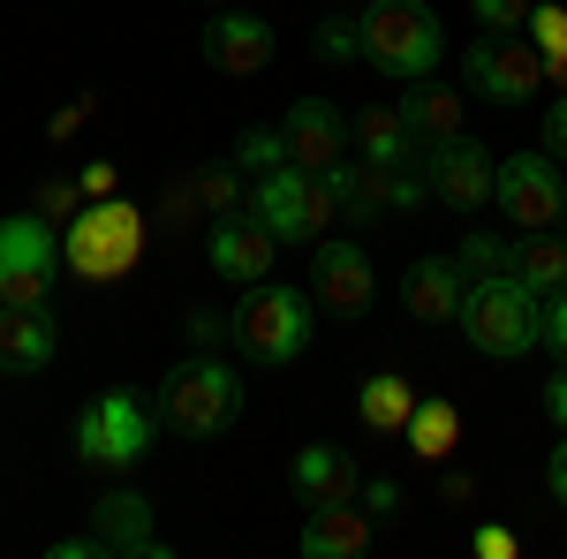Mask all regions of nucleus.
Returning a JSON list of instances; mask_svg holds the SVG:
<instances>
[{
  "label": "nucleus",
  "mask_w": 567,
  "mask_h": 559,
  "mask_svg": "<svg viewBox=\"0 0 567 559\" xmlns=\"http://www.w3.org/2000/svg\"><path fill=\"white\" fill-rule=\"evenodd\" d=\"M454 325L470 333L477 355L515 363V355H529V348H545V296L523 288L515 272H484V280L462 288V318H454Z\"/></svg>",
  "instance_id": "f257e3e1"
},
{
  "label": "nucleus",
  "mask_w": 567,
  "mask_h": 559,
  "mask_svg": "<svg viewBox=\"0 0 567 559\" xmlns=\"http://www.w3.org/2000/svg\"><path fill=\"white\" fill-rule=\"evenodd\" d=\"M355 31H363V61L371 69H386L401 84H416V76H439V15L424 0H371L363 15H355Z\"/></svg>",
  "instance_id": "f03ea898"
},
{
  "label": "nucleus",
  "mask_w": 567,
  "mask_h": 559,
  "mask_svg": "<svg viewBox=\"0 0 567 559\" xmlns=\"http://www.w3.org/2000/svg\"><path fill=\"white\" fill-rule=\"evenodd\" d=\"M144 258V213L130 197H91L76 205V227L61 235V265L76 280H122Z\"/></svg>",
  "instance_id": "7ed1b4c3"
},
{
  "label": "nucleus",
  "mask_w": 567,
  "mask_h": 559,
  "mask_svg": "<svg viewBox=\"0 0 567 559\" xmlns=\"http://www.w3.org/2000/svg\"><path fill=\"white\" fill-rule=\"evenodd\" d=\"M159 416L182 438H213V431H227L243 416V379L227 363H213V355H189V363H175L159 379Z\"/></svg>",
  "instance_id": "20e7f679"
},
{
  "label": "nucleus",
  "mask_w": 567,
  "mask_h": 559,
  "mask_svg": "<svg viewBox=\"0 0 567 559\" xmlns=\"http://www.w3.org/2000/svg\"><path fill=\"white\" fill-rule=\"evenodd\" d=\"M310 310L318 302L303 288H280V280H258L243 310H235V348L250 355V363H296L310 348Z\"/></svg>",
  "instance_id": "39448f33"
},
{
  "label": "nucleus",
  "mask_w": 567,
  "mask_h": 559,
  "mask_svg": "<svg viewBox=\"0 0 567 559\" xmlns=\"http://www.w3.org/2000/svg\"><path fill=\"white\" fill-rule=\"evenodd\" d=\"M243 213L258 219V227H272L280 242H318L326 219H341V205H333V182H326V174L272 167V174L250 182V205H243Z\"/></svg>",
  "instance_id": "423d86ee"
},
{
  "label": "nucleus",
  "mask_w": 567,
  "mask_h": 559,
  "mask_svg": "<svg viewBox=\"0 0 567 559\" xmlns=\"http://www.w3.org/2000/svg\"><path fill=\"white\" fill-rule=\"evenodd\" d=\"M61 272V235L45 213L0 219V310H39Z\"/></svg>",
  "instance_id": "0eeeda50"
},
{
  "label": "nucleus",
  "mask_w": 567,
  "mask_h": 559,
  "mask_svg": "<svg viewBox=\"0 0 567 559\" xmlns=\"http://www.w3.org/2000/svg\"><path fill=\"white\" fill-rule=\"evenodd\" d=\"M462 76H470L484 99H499V106H523V99H537V84L553 76V61L537 53L529 31H484V39L462 53Z\"/></svg>",
  "instance_id": "6e6552de"
},
{
  "label": "nucleus",
  "mask_w": 567,
  "mask_h": 559,
  "mask_svg": "<svg viewBox=\"0 0 567 559\" xmlns=\"http://www.w3.org/2000/svg\"><path fill=\"white\" fill-rule=\"evenodd\" d=\"M144 446H152V416H144V401L136 393H99L84 401V416H76V454H84L91 469H130L144 462Z\"/></svg>",
  "instance_id": "1a4fd4ad"
},
{
  "label": "nucleus",
  "mask_w": 567,
  "mask_h": 559,
  "mask_svg": "<svg viewBox=\"0 0 567 559\" xmlns=\"http://www.w3.org/2000/svg\"><path fill=\"white\" fill-rule=\"evenodd\" d=\"M492 205L507 213V227L537 235V227H553V219L567 213V182H560V167H553L545 152H515L507 167L492 174Z\"/></svg>",
  "instance_id": "9d476101"
},
{
  "label": "nucleus",
  "mask_w": 567,
  "mask_h": 559,
  "mask_svg": "<svg viewBox=\"0 0 567 559\" xmlns=\"http://www.w3.org/2000/svg\"><path fill=\"white\" fill-rule=\"evenodd\" d=\"M326 182H333V205H341V219H379V213H416L424 197H432V182L409 167H371V159H341V167H326Z\"/></svg>",
  "instance_id": "9b49d317"
},
{
  "label": "nucleus",
  "mask_w": 567,
  "mask_h": 559,
  "mask_svg": "<svg viewBox=\"0 0 567 559\" xmlns=\"http://www.w3.org/2000/svg\"><path fill=\"white\" fill-rule=\"evenodd\" d=\"M492 174H499V159H492L484 144L446 136V144H432L424 182H432V197L446 205V213H484V205H492Z\"/></svg>",
  "instance_id": "f8f14e48"
},
{
  "label": "nucleus",
  "mask_w": 567,
  "mask_h": 559,
  "mask_svg": "<svg viewBox=\"0 0 567 559\" xmlns=\"http://www.w3.org/2000/svg\"><path fill=\"white\" fill-rule=\"evenodd\" d=\"M371 296H379L371 258L355 242H318V258H310V302H326L333 318H363Z\"/></svg>",
  "instance_id": "ddd939ff"
},
{
  "label": "nucleus",
  "mask_w": 567,
  "mask_h": 559,
  "mask_svg": "<svg viewBox=\"0 0 567 559\" xmlns=\"http://www.w3.org/2000/svg\"><path fill=\"white\" fill-rule=\"evenodd\" d=\"M280 136H288V167H303V174L341 167V152H349V122H341L326 99H296L288 122H280Z\"/></svg>",
  "instance_id": "4468645a"
},
{
  "label": "nucleus",
  "mask_w": 567,
  "mask_h": 559,
  "mask_svg": "<svg viewBox=\"0 0 567 559\" xmlns=\"http://www.w3.org/2000/svg\"><path fill=\"white\" fill-rule=\"evenodd\" d=\"M272 250H280V235H272V227H258L250 213L213 219V272H219V280H243V288H258L265 272H272Z\"/></svg>",
  "instance_id": "2eb2a0df"
},
{
  "label": "nucleus",
  "mask_w": 567,
  "mask_h": 559,
  "mask_svg": "<svg viewBox=\"0 0 567 559\" xmlns=\"http://www.w3.org/2000/svg\"><path fill=\"white\" fill-rule=\"evenodd\" d=\"M205 61H213L219 76H258L265 61H272V23L265 15H243V8H227L205 23Z\"/></svg>",
  "instance_id": "dca6fc26"
},
{
  "label": "nucleus",
  "mask_w": 567,
  "mask_h": 559,
  "mask_svg": "<svg viewBox=\"0 0 567 559\" xmlns=\"http://www.w3.org/2000/svg\"><path fill=\"white\" fill-rule=\"evenodd\" d=\"M288 484H296V499H303V507H341V499L363 491V469H355L349 446H303V454H296V469H288Z\"/></svg>",
  "instance_id": "f3484780"
},
{
  "label": "nucleus",
  "mask_w": 567,
  "mask_h": 559,
  "mask_svg": "<svg viewBox=\"0 0 567 559\" xmlns=\"http://www.w3.org/2000/svg\"><path fill=\"white\" fill-rule=\"evenodd\" d=\"M371 507L363 499H341V507H310L303 521V559H363L371 552Z\"/></svg>",
  "instance_id": "a211bd4d"
},
{
  "label": "nucleus",
  "mask_w": 567,
  "mask_h": 559,
  "mask_svg": "<svg viewBox=\"0 0 567 559\" xmlns=\"http://www.w3.org/2000/svg\"><path fill=\"white\" fill-rule=\"evenodd\" d=\"M53 348H61V325H53V310H0V371L8 379H31L53 363Z\"/></svg>",
  "instance_id": "6ab92c4d"
},
{
  "label": "nucleus",
  "mask_w": 567,
  "mask_h": 559,
  "mask_svg": "<svg viewBox=\"0 0 567 559\" xmlns=\"http://www.w3.org/2000/svg\"><path fill=\"white\" fill-rule=\"evenodd\" d=\"M462 265L454 258H416L409 265V280H401V302H409V318L416 325H446V318H462Z\"/></svg>",
  "instance_id": "aec40b11"
},
{
  "label": "nucleus",
  "mask_w": 567,
  "mask_h": 559,
  "mask_svg": "<svg viewBox=\"0 0 567 559\" xmlns=\"http://www.w3.org/2000/svg\"><path fill=\"white\" fill-rule=\"evenodd\" d=\"M91 537H99L106 552H167V545H152V507H144L136 491H106V499L91 507Z\"/></svg>",
  "instance_id": "412c9836"
},
{
  "label": "nucleus",
  "mask_w": 567,
  "mask_h": 559,
  "mask_svg": "<svg viewBox=\"0 0 567 559\" xmlns=\"http://www.w3.org/2000/svg\"><path fill=\"white\" fill-rule=\"evenodd\" d=\"M401 122H409V136H416V144H446V136H462V91L416 76V84H409V99H401Z\"/></svg>",
  "instance_id": "4be33fe9"
},
{
  "label": "nucleus",
  "mask_w": 567,
  "mask_h": 559,
  "mask_svg": "<svg viewBox=\"0 0 567 559\" xmlns=\"http://www.w3.org/2000/svg\"><path fill=\"white\" fill-rule=\"evenodd\" d=\"M507 272H515L523 288H537V296H560L567 288V242L537 227V235H523V242L507 250Z\"/></svg>",
  "instance_id": "5701e85b"
},
{
  "label": "nucleus",
  "mask_w": 567,
  "mask_h": 559,
  "mask_svg": "<svg viewBox=\"0 0 567 559\" xmlns=\"http://www.w3.org/2000/svg\"><path fill=\"white\" fill-rule=\"evenodd\" d=\"M355 416H363V431H409V416H416V386L393 379V371H379V379H363V393H355Z\"/></svg>",
  "instance_id": "b1692460"
},
{
  "label": "nucleus",
  "mask_w": 567,
  "mask_h": 559,
  "mask_svg": "<svg viewBox=\"0 0 567 559\" xmlns=\"http://www.w3.org/2000/svg\"><path fill=\"white\" fill-rule=\"evenodd\" d=\"M409 454L416 462H446L454 454V438H462V416H454V401H416V416H409Z\"/></svg>",
  "instance_id": "393cba45"
},
{
  "label": "nucleus",
  "mask_w": 567,
  "mask_h": 559,
  "mask_svg": "<svg viewBox=\"0 0 567 559\" xmlns=\"http://www.w3.org/2000/svg\"><path fill=\"white\" fill-rule=\"evenodd\" d=\"M355 144H363L371 167H401L416 136H409V122H401V106H371V114L355 122Z\"/></svg>",
  "instance_id": "a878e982"
},
{
  "label": "nucleus",
  "mask_w": 567,
  "mask_h": 559,
  "mask_svg": "<svg viewBox=\"0 0 567 559\" xmlns=\"http://www.w3.org/2000/svg\"><path fill=\"white\" fill-rule=\"evenodd\" d=\"M189 197H197L213 219H227V213H243V205H250V197H243V182H235V167H205L197 182H189Z\"/></svg>",
  "instance_id": "bb28decb"
},
{
  "label": "nucleus",
  "mask_w": 567,
  "mask_h": 559,
  "mask_svg": "<svg viewBox=\"0 0 567 559\" xmlns=\"http://www.w3.org/2000/svg\"><path fill=\"white\" fill-rule=\"evenodd\" d=\"M235 167H243V174L288 167V136H280V130H243V136H235Z\"/></svg>",
  "instance_id": "cd10ccee"
},
{
  "label": "nucleus",
  "mask_w": 567,
  "mask_h": 559,
  "mask_svg": "<svg viewBox=\"0 0 567 559\" xmlns=\"http://www.w3.org/2000/svg\"><path fill=\"white\" fill-rule=\"evenodd\" d=\"M310 45H318V61H363V31H355V15H326V23L310 31Z\"/></svg>",
  "instance_id": "c85d7f7f"
},
{
  "label": "nucleus",
  "mask_w": 567,
  "mask_h": 559,
  "mask_svg": "<svg viewBox=\"0 0 567 559\" xmlns=\"http://www.w3.org/2000/svg\"><path fill=\"white\" fill-rule=\"evenodd\" d=\"M529 39L553 69H567V8H529Z\"/></svg>",
  "instance_id": "c756f323"
},
{
  "label": "nucleus",
  "mask_w": 567,
  "mask_h": 559,
  "mask_svg": "<svg viewBox=\"0 0 567 559\" xmlns=\"http://www.w3.org/2000/svg\"><path fill=\"white\" fill-rule=\"evenodd\" d=\"M507 250H515V242H499V235H470V242H462V280H484V272H507Z\"/></svg>",
  "instance_id": "7c9ffc66"
},
{
  "label": "nucleus",
  "mask_w": 567,
  "mask_h": 559,
  "mask_svg": "<svg viewBox=\"0 0 567 559\" xmlns=\"http://www.w3.org/2000/svg\"><path fill=\"white\" fill-rule=\"evenodd\" d=\"M484 31H529V0H470Z\"/></svg>",
  "instance_id": "2f4dec72"
},
{
  "label": "nucleus",
  "mask_w": 567,
  "mask_h": 559,
  "mask_svg": "<svg viewBox=\"0 0 567 559\" xmlns=\"http://www.w3.org/2000/svg\"><path fill=\"white\" fill-rule=\"evenodd\" d=\"M76 205H84V182H45V189H39V213H45V219L76 213Z\"/></svg>",
  "instance_id": "473e14b6"
},
{
  "label": "nucleus",
  "mask_w": 567,
  "mask_h": 559,
  "mask_svg": "<svg viewBox=\"0 0 567 559\" xmlns=\"http://www.w3.org/2000/svg\"><path fill=\"white\" fill-rule=\"evenodd\" d=\"M545 348L567 363V288H560V296H545Z\"/></svg>",
  "instance_id": "72a5a7b5"
},
{
  "label": "nucleus",
  "mask_w": 567,
  "mask_h": 559,
  "mask_svg": "<svg viewBox=\"0 0 567 559\" xmlns=\"http://www.w3.org/2000/svg\"><path fill=\"white\" fill-rule=\"evenodd\" d=\"M189 341H197V348L235 341V318H219V310H197V318H189Z\"/></svg>",
  "instance_id": "f704fd0d"
},
{
  "label": "nucleus",
  "mask_w": 567,
  "mask_h": 559,
  "mask_svg": "<svg viewBox=\"0 0 567 559\" xmlns=\"http://www.w3.org/2000/svg\"><path fill=\"white\" fill-rule=\"evenodd\" d=\"M355 499H363L371 515H393V507H401V484H393V476H371V484H363Z\"/></svg>",
  "instance_id": "c9c22d12"
},
{
  "label": "nucleus",
  "mask_w": 567,
  "mask_h": 559,
  "mask_svg": "<svg viewBox=\"0 0 567 559\" xmlns=\"http://www.w3.org/2000/svg\"><path fill=\"white\" fill-rule=\"evenodd\" d=\"M470 545H477L484 559H515V537H507L499 521H484V529H477V537H470Z\"/></svg>",
  "instance_id": "e433bc0d"
},
{
  "label": "nucleus",
  "mask_w": 567,
  "mask_h": 559,
  "mask_svg": "<svg viewBox=\"0 0 567 559\" xmlns=\"http://www.w3.org/2000/svg\"><path fill=\"white\" fill-rule=\"evenodd\" d=\"M545 416H553V424L567 431V363L553 371V379H545Z\"/></svg>",
  "instance_id": "4c0bfd02"
},
{
  "label": "nucleus",
  "mask_w": 567,
  "mask_h": 559,
  "mask_svg": "<svg viewBox=\"0 0 567 559\" xmlns=\"http://www.w3.org/2000/svg\"><path fill=\"white\" fill-rule=\"evenodd\" d=\"M545 144H553V152L567 159V91L553 99V114H545Z\"/></svg>",
  "instance_id": "58836bf2"
},
{
  "label": "nucleus",
  "mask_w": 567,
  "mask_h": 559,
  "mask_svg": "<svg viewBox=\"0 0 567 559\" xmlns=\"http://www.w3.org/2000/svg\"><path fill=\"white\" fill-rule=\"evenodd\" d=\"M545 484H553V499H560V507H567V438H560V446H553V462H545Z\"/></svg>",
  "instance_id": "ea45409f"
},
{
  "label": "nucleus",
  "mask_w": 567,
  "mask_h": 559,
  "mask_svg": "<svg viewBox=\"0 0 567 559\" xmlns=\"http://www.w3.org/2000/svg\"><path fill=\"white\" fill-rule=\"evenodd\" d=\"M84 197H114V167H84Z\"/></svg>",
  "instance_id": "a19ab883"
},
{
  "label": "nucleus",
  "mask_w": 567,
  "mask_h": 559,
  "mask_svg": "<svg viewBox=\"0 0 567 559\" xmlns=\"http://www.w3.org/2000/svg\"><path fill=\"white\" fill-rule=\"evenodd\" d=\"M553 76H560V91H567V69H553Z\"/></svg>",
  "instance_id": "79ce46f5"
}]
</instances>
